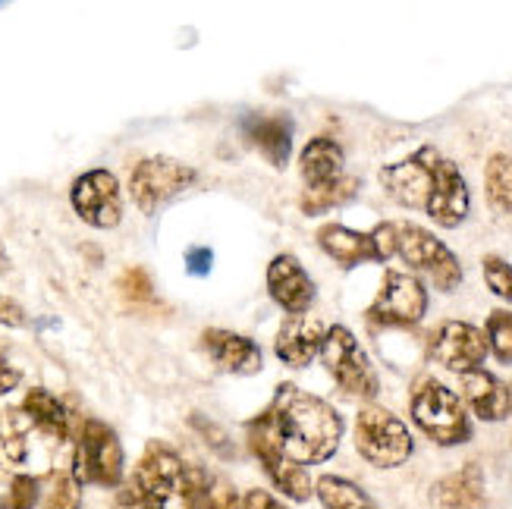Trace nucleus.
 Here are the masks:
<instances>
[{"label":"nucleus","instance_id":"2eb2a0df","mask_svg":"<svg viewBox=\"0 0 512 509\" xmlns=\"http://www.w3.org/2000/svg\"><path fill=\"white\" fill-rule=\"evenodd\" d=\"M267 290H271V299L283 308L289 318L308 315V308L318 293L315 280L308 277L302 261L296 255H286V252L267 264Z\"/></svg>","mask_w":512,"mask_h":509},{"label":"nucleus","instance_id":"6ab92c4d","mask_svg":"<svg viewBox=\"0 0 512 509\" xmlns=\"http://www.w3.org/2000/svg\"><path fill=\"white\" fill-rule=\"evenodd\" d=\"M242 132L252 142V148H258L267 161H271L277 170H283L293 158V120L283 114H249L242 120Z\"/></svg>","mask_w":512,"mask_h":509},{"label":"nucleus","instance_id":"a211bd4d","mask_svg":"<svg viewBox=\"0 0 512 509\" xmlns=\"http://www.w3.org/2000/svg\"><path fill=\"white\" fill-rule=\"evenodd\" d=\"M315 239H318L321 252L337 261L343 271L359 268V264H365V261H384L374 233H359V230L343 227V224H321Z\"/></svg>","mask_w":512,"mask_h":509},{"label":"nucleus","instance_id":"412c9836","mask_svg":"<svg viewBox=\"0 0 512 509\" xmlns=\"http://www.w3.org/2000/svg\"><path fill=\"white\" fill-rule=\"evenodd\" d=\"M431 503L437 509H484L487 488L478 462H469L453 475H443L431 488Z\"/></svg>","mask_w":512,"mask_h":509},{"label":"nucleus","instance_id":"f704fd0d","mask_svg":"<svg viewBox=\"0 0 512 509\" xmlns=\"http://www.w3.org/2000/svg\"><path fill=\"white\" fill-rule=\"evenodd\" d=\"M114 509H151L148 500L139 494V488L132 481L120 484L117 488V497H114Z\"/></svg>","mask_w":512,"mask_h":509},{"label":"nucleus","instance_id":"c9c22d12","mask_svg":"<svg viewBox=\"0 0 512 509\" xmlns=\"http://www.w3.org/2000/svg\"><path fill=\"white\" fill-rule=\"evenodd\" d=\"M211 264H214V252L208 246H195V249L186 252V268L195 277H205L211 271Z\"/></svg>","mask_w":512,"mask_h":509},{"label":"nucleus","instance_id":"f8f14e48","mask_svg":"<svg viewBox=\"0 0 512 509\" xmlns=\"http://www.w3.org/2000/svg\"><path fill=\"white\" fill-rule=\"evenodd\" d=\"M487 352H491V346H487V334L469 321H443L428 340L431 362L459 374V378L481 368Z\"/></svg>","mask_w":512,"mask_h":509},{"label":"nucleus","instance_id":"e433bc0d","mask_svg":"<svg viewBox=\"0 0 512 509\" xmlns=\"http://www.w3.org/2000/svg\"><path fill=\"white\" fill-rule=\"evenodd\" d=\"M242 500H246V509H286L274 494H267V491H249L246 497H242Z\"/></svg>","mask_w":512,"mask_h":509},{"label":"nucleus","instance_id":"6e6552de","mask_svg":"<svg viewBox=\"0 0 512 509\" xmlns=\"http://www.w3.org/2000/svg\"><path fill=\"white\" fill-rule=\"evenodd\" d=\"M428 315V290L415 274L387 271L374 302L365 312L368 330H409Z\"/></svg>","mask_w":512,"mask_h":509},{"label":"nucleus","instance_id":"c85d7f7f","mask_svg":"<svg viewBox=\"0 0 512 509\" xmlns=\"http://www.w3.org/2000/svg\"><path fill=\"white\" fill-rule=\"evenodd\" d=\"M189 428L205 440V444L217 453V456H224V459H233L236 456V447H233V440H230V434L220 428L217 422H211V418H205L202 412H192L189 418Z\"/></svg>","mask_w":512,"mask_h":509},{"label":"nucleus","instance_id":"423d86ee","mask_svg":"<svg viewBox=\"0 0 512 509\" xmlns=\"http://www.w3.org/2000/svg\"><path fill=\"white\" fill-rule=\"evenodd\" d=\"M321 362L327 368V374L333 378L349 400H362L371 403L377 393H381V378L368 359V352L362 349V343L355 340V334L343 324H330L327 327V340L321 349Z\"/></svg>","mask_w":512,"mask_h":509},{"label":"nucleus","instance_id":"9d476101","mask_svg":"<svg viewBox=\"0 0 512 509\" xmlns=\"http://www.w3.org/2000/svg\"><path fill=\"white\" fill-rule=\"evenodd\" d=\"M195 180H198V173L189 164L167 158V154H154V158H145L132 167L129 195H132V202H136V208L151 217L164 205H170L180 192H186Z\"/></svg>","mask_w":512,"mask_h":509},{"label":"nucleus","instance_id":"a19ab883","mask_svg":"<svg viewBox=\"0 0 512 509\" xmlns=\"http://www.w3.org/2000/svg\"><path fill=\"white\" fill-rule=\"evenodd\" d=\"M0 437H4V434H0Z\"/></svg>","mask_w":512,"mask_h":509},{"label":"nucleus","instance_id":"9b49d317","mask_svg":"<svg viewBox=\"0 0 512 509\" xmlns=\"http://www.w3.org/2000/svg\"><path fill=\"white\" fill-rule=\"evenodd\" d=\"M73 211L95 230H114L123 220L120 180L110 170H85L70 186Z\"/></svg>","mask_w":512,"mask_h":509},{"label":"nucleus","instance_id":"39448f33","mask_svg":"<svg viewBox=\"0 0 512 509\" xmlns=\"http://www.w3.org/2000/svg\"><path fill=\"white\" fill-rule=\"evenodd\" d=\"M355 450L374 469H399L412 459L415 440L403 418H396L384 406H362L355 415Z\"/></svg>","mask_w":512,"mask_h":509},{"label":"nucleus","instance_id":"f257e3e1","mask_svg":"<svg viewBox=\"0 0 512 509\" xmlns=\"http://www.w3.org/2000/svg\"><path fill=\"white\" fill-rule=\"evenodd\" d=\"M267 412L274 418L286 456L299 466H321L340 450L343 418L321 396L293 384H280Z\"/></svg>","mask_w":512,"mask_h":509},{"label":"nucleus","instance_id":"2f4dec72","mask_svg":"<svg viewBox=\"0 0 512 509\" xmlns=\"http://www.w3.org/2000/svg\"><path fill=\"white\" fill-rule=\"evenodd\" d=\"M41 484L32 475H13L7 494L0 497V509H35Z\"/></svg>","mask_w":512,"mask_h":509},{"label":"nucleus","instance_id":"4c0bfd02","mask_svg":"<svg viewBox=\"0 0 512 509\" xmlns=\"http://www.w3.org/2000/svg\"><path fill=\"white\" fill-rule=\"evenodd\" d=\"M22 381V374H19V368H13L4 356H0V396L4 393H10L16 384Z\"/></svg>","mask_w":512,"mask_h":509},{"label":"nucleus","instance_id":"f3484780","mask_svg":"<svg viewBox=\"0 0 512 509\" xmlns=\"http://www.w3.org/2000/svg\"><path fill=\"white\" fill-rule=\"evenodd\" d=\"M202 349L220 371H230V374H249L252 378L264 365L258 343L242 334H233L227 327H208L202 334Z\"/></svg>","mask_w":512,"mask_h":509},{"label":"nucleus","instance_id":"20e7f679","mask_svg":"<svg viewBox=\"0 0 512 509\" xmlns=\"http://www.w3.org/2000/svg\"><path fill=\"white\" fill-rule=\"evenodd\" d=\"M246 444H249L252 456L258 459V466L267 475V481H271L283 497L305 503L311 494H315V481H311L305 466H299V462L286 456L277 425L267 409L246 425Z\"/></svg>","mask_w":512,"mask_h":509},{"label":"nucleus","instance_id":"ea45409f","mask_svg":"<svg viewBox=\"0 0 512 509\" xmlns=\"http://www.w3.org/2000/svg\"><path fill=\"white\" fill-rule=\"evenodd\" d=\"M506 387H509V406H512V381H509Z\"/></svg>","mask_w":512,"mask_h":509},{"label":"nucleus","instance_id":"c756f323","mask_svg":"<svg viewBox=\"0 0 512 509\" xmlns=\"http://www.w3.org/2000/svg\"><path fill=\"white\" fill-rule=\"evenodd\" d=\"M41 509H82V484L73 472H57L51 481V494Z\"/></svg>","mask_w":512,"mask_h":509},{"label":"nucleus","instance_id":"dca6fc26","mask_svg":"<svg viewBox=\"0 0 512 509\" xmlns=\"http://www.w3.org/2000/svg\"><path fill=\"white\" fill-rule=\"evenodd\" d=\"M324 340H327V327L321 318L296 315V318H286L280 324L277 340H274V352L283 365L302 371L321 356Z\"/></svg>","mask_w":512,"mask_h":509},{"label":"nucleus","instance_id":"4468645a","mask_svg":"<svg viewBox=\"0 0 512 509\" xmlns=\"http://www.w3.org/2000/svg\"><path fill=\"white\" fill-rule=\"evenodd\" d=\"M472 211V195H469V183H465L462 170L456 167V161L450 158H437L434 164V186H431V198L425 214L434 220L437 227L453 230L459 227Z\"/></svg>","mask_w":512,"mask_h":509},{"label":"nucleus","instance_id":"7ed1b4c3","mask_svg":"<svg viewBox=\"0 0 512 509\" xmlns=\"http://www.w3.org/2000/svg\"><path fill=\"white\" fill-rule=\"evenodd\" d=\"M409 415L415 428L428 440H434L437 447H459L472 440V418L462 396L437 378H428V374L418 378L412 387Z\"/></svg>","mask_w":512,"mask_h":509},{"label":"nucleus","instance_id":"aec40b11","mask_svg":"<svg viewBox=\"0 0 512 509\" xmlns=\"http://www.w3.org/2000/svg\"><path fill=\"white\" fill-rule=\"evenodd\" d=\"M459 387H462V403L469 406L472 415L481 418V422H503L512 412L509 387L487 368H475L469 374H462Z\"/></svg>","mask_w":512,"mask_h":509},{"label":"nucleus","instance_id":"cd10ccee","mask_svg":"<svg viewBox=\"0 0 512 509\" xmlns=\"http://www.w3.org/2000/svg\"><path fill=\"white\" fill-rule=\"evenodd\" d=\"M198 509H246V500L236 494V488L227 478L208 475L202 497H198Z\"/></svg>","mask_w":512,"mask_h":509},{"label":"nucleus","instance_id":"473e14b6","mask_svg":"<svg viewBox=\"0 0 512 509\" xmlns=\"http://www.w3.org/2000/svg\"><path fill=\"white\" fill-rule=\"evenodd\" d=\"M117 286H120L123 299L132 302V305H145V302L154 299V283H151V274L145 268H129V271H123V277H120Z\"/></svg>","mask_w":512,"mask_h":509},{"label":"nucleus","instance_id":"ddd939ff","mask_svg":"<svg viewBox=\"0 0 512 509\" xmlns=\"http://www.w3.org/2000/svg\"><path fill=\"white\" fill-rule=\"evenodd\" d=\"M437 158H440V151L434 145H421L406 161L387 164L381 170V186L387 189V195L396 205L412 208V211H425L428 198H431V186H434Z\"/></svg>","mask_w":512,"mask_h":509},{"label":"nucleus","instance_id":"0eeeda50","mask_svg":"<svg viewBox=\"0 0 512 509\" xmlns=\"http://www.w3.org/2000/svg\"><path fill=\"white\" fill-rule=\"evenodd\" d=\"M79 484L120 488L123 484V447L117 431L101 418H82L73 450V469Z\"/></svg>","mask_w":512,"mask_h":509},{"label":"nucleus","instance_id":"393cba45","mask_svg":"<svg viewBox=\"0 0 512 509\" xmlns=\"http://www.w3.org/2000/svg\"><path fill=\"white\" fill-rule=\"evenodd\" d=\"M315 494L324 509H381L368 491L340 475H321L315 484Z\"/></svg>","mask_w":512,"mask_h":509},{"label":"nucleus","instance_id":"a878e982","mask_svg":"<svg viewBox=\"0 0 512 509\" xmlns=\"http://www.w3.org/2000/svg\"><path fill=\"white\" fill-rule=\"evenodd\" d=\"M484 195L497 214H512V158L494 154L484 167Z\"/></svg>","mask_w":512,"mask_h":509},{"label":"nucleus","instance_id":"4be33fe9","mask_svg":"<svg viewBox=\"0 0 512 509\" xmlns=\"http://www.w3.org/2000/svg\"><path fill=\"white\" fill-rule=\"evenodd\" d=\"M19 409L26 412V418L32 422L35 431H41L44 437L57 440V444L73 434V415H70V409H66V403L60 400V396H54L51 390L32 387Z\"/></svg>","mask_w":512,"mask_h":509},{"label":"nucleus","instance_id":"1a4fd4ad","mask_svg":"<svg viewBox=\"0 0 512 509\" xmlns=\"http://www.w3.org/2000/svg\"><path fill=\"white\" fill-rule=\"evenodd\" d=\"M399 258H403L412 271L425 274L434 290L456 293L462 286V264L453 255V249L443 239H437L431 230L418 224H399Z\"/></svg>","mask_w":512,"mask_h":509},{"label":"nucleus","instance_id":"bb28decb","mask_svg":"<svg viewBox=\"0 0 512 509\" xmlns=\"http://www.w3.org/2000/svg\"><path fill=\"white\" fill-rule=\"evenodd\" d=\"M484 334H487V346H491L494 359L500 365H512V312L509 308H494V312L487 315Z\"/></svg>","mask_w":512,"mask_h":509},{"label":"nucleus","instance_id":"58836bf2","mask_svg":"<svg viewBox=\"0 0 512 509\" xmlns=\"http://www.w3.org/2000/svg\"><path fill=\"white\" fill-rule=\"evenodd\" d=\"M10 271V255L4 249V242H0V274H7Z\"/></svg>","mask_w":512,"mask_h":509},{"label":"nucleus","instance_id":"72a5a7b5","mask_svg":"<svg viewBox=\"0 0 512 509\" xmlns=\"http://www.w3.org/2000/svg\"><path fill=\"white\" fill-rule=\"evenodd\" d=\"M0 324H4V327H26L29 324L26 308H22L16 299L0 296Z\"/></svg>","mask_w":512,"mask_h":509},{"label":"nucleus","instance_id":"5701e85b","mask_svg":"<svg viewBox=\"0 0 512 509\" xmlns=\"http://www.w3.org/2000/svg\"><path fill=\"white\" fill-rule=\"evenodd\" d=\"M299 173L305 189H315L324 183H333L343 176V148L330 136H315L308 139L302 154H299Z\"/></svg>","mask_w":512,"mask_h":509},{"label":"nucleus","instance_id":"f03ea898","mask_svg":"<svg viewBox=\"0 0 512 509\" xmlns=\"http://www.w3.org/2000/svg\"><path fill=\"white\" fill-rule=\"evenodd\" d=\"M129 481L151 509H198L208 472L202 466H189L164 440H148Z\"/></svg>","mask_w":512,"mask_h":509},{"label":"nucleus","instance_id":"b1692460","mask_svg":"<svg viewBox=\"0 0 512 509\" xmlns=\"http://www.w3.org/2000/svg\"><path fill=\"white\" fill-rule=\"evenodd\" d=\"M355 192H359V180L349 176V173H343L340 180H333V183H324V186H315V189H302L299 208L308 217H321V214H327L333 208L352 202Z\"/></svg>","mask_w":512,"mask_h":509},{"label":"nucleus","instance_id":"7c9ffc66","mask_svg":"<svg viewBox=\"0 0 512 509\" xmlns=\"http://www.w3.org/2000/svg\"><path fill=\"white\" fill-rule=\"evenodd\" d=\"M481 271H484V283L497 299L512 305V264L500 255H484L481 261Z\"/></svg>","mask_w":512,"mask_h":509}]
</instances>
